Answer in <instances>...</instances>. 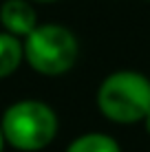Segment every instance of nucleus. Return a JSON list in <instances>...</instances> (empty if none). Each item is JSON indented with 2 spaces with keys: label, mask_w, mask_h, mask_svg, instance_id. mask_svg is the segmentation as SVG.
I'll return each instance as SVG.
<instances>
[{
  "label": "nucleus",
  "mask_w": 150,
  "mask_h": 152,
  "mask_svg": "<svg viewBox=\"0 0 150 152\" xmlns=\"http://www.w3.org/2000/svg\"><path fill=\"white\" fill-rule=\"evenodd\" d=\"M0 128L11 148L20 152H38L58 134V115L40 99H22L2 113Z\"/></svg>",
  "instance_id": "obj_1"
},
{
  "label": "nucleus",
  "mask_w": 150,
  "mask_h": 152,
  "mask_svg": "<svg viewBox=\"0 0 150 152\" xmlns=\"http://www.w3.org/2000/svg\"><path fill=\"white\" fill-rule=\"evenodd\" d=\"M97 108L108 121L137 124L150 113V80L137 71H117L97 88Z\"/></svg>",
  "instance_id": "obj_2"
},
{
  "label": "nucleus",
  "mask_w": 150,
  "mask_h": 152,
  "mask_svg": "<svg viewBox=\"0 0 150 152\" xmlns=\"http://www.w3.org/2000/svg\"><path fill=\"white\" fill-rule=\"evenodd\" d=\"M24 60L35 73L62 75L71 71L80 53L73 31L62 24H38L22 42Z\"/></svg>",
  "instance_id": "obj_3"
},
{
  "label": "nucleus",
  "mask_w": 150,
  "mask_h": 152,
  "mask_svg": "<svg viewBox=\"0 0 150 152\" xmlns=\"http://www.w3.org/2000/svg\"><path fill=\"white\" fill-rule=\"evenodd\" d=\"M0 24L15 38H27L38 27V15L29 0H4L0 4Z\"/></svg>",
  "instance_id": "obj_4"
},
{
  "label": "nucleus",
  "mask_w": 150,
  "mask_h": 152,
  "mask_svg": "<svg viewBox=\"0 0 150 152\" xmlns=\"http://www.w3.org/2000/svg\"><path fill=\"white\" fill-rule=\"evenodd\" d=\"M22 60H24V46L20 38L7 33V31H0V80L18 71Z\"/></svg>",
  "instance_id": "obj_5"
},
{
  "label": "nucleus",
  "mask_w": 150,
  "mask_h": 152,
  "mask_svg": "<svg viewBox=\"0 0 150 152\" xmlns=\"http://www.w3.org/2000/svg\"><path fill=\"white\" fill-rule=\"evenodd\" d=\"M66 152H121V148L104 132H86L71 141Z\"/></svg>",
  "instance_id": "obj_6"
},
{
  "label": "nucleus",
  "mask_w": 150,
  "mask_h": 152,
  "mask_svg": "<svg viewBox=\"0 0 150 152\" xmlns=\"http://www.w3.org/2000/svg\"><path fill=\"white\" fill-rule=\"evenodd\" d=\"M4 143H7V141H4V132H2V128H0V152H2Z\"/></svg>",
  "instance_id": "obj_7"
},
{
  "label": "nucleus",
  "mask_w": 150,
  "mask_h": 152,
  "mask_svg": "<svg viewBox=\"0 0 150 152\" xmlns=\"http://www.w3.org/2000/svg\"><path fill=\"white\" fill-rule=\"evenodd\" d=\"M143 124H146V130H148V134H150V113L146 115V119H143Z\"/></svg>",
  "instance_id": "obj_8"
},
{
  "label": "nucleus",
  "mask_w": 150,
  "mask_h": 152,
  "mask_svg": "<svg viewBox=\"0 0 150 152\" xmlns=\"http://www.w3.org/2000/svg\"><path fill=\"white\" fill-rule=\"evenodd\" d=\"M35 2H55V0H35Z\"/></svg>",
  "instance_id": "obj_9"
}]
</instances>
